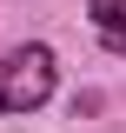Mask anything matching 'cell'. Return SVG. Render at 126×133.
<instances>
[{
	"instance_id": "6da1fadb",
	"label": "cell",
	"mask_w": 126,
	"mask_h": 133,
	"mask_svg": "<svg viewBox=\"0 0 126 133\" xmlns=\"http://www.w3.org/2000/svg\"><path fill=\"white\" fill-rule=\"evenodd\" d=\"M53 100V53L47 47H13L0 60V113H33Z\"/></svg>"
},
{
	"instance_id": "7a4b0ae2",
	"label": "cell",
	"mask_w": 126,
	"mask_h": 133,
	"mask_svg": "<svg viewBox=\"0 0 126 133\" xmlns=\"http://www.w3.org/2000/svg\"><path fill=\"white\" fill-rule=\"evenodd\" d=\"M86 14H93L100 40H106L113 53H126V0H86Z\"/></svg>"
}]
</instances>
